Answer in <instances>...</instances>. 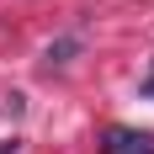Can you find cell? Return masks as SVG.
Here are the masks:
<instances>
[{
  "label": "cell",
  "instance_id": "obj_1",
  "mask_svg": "<svg viewBox=\"0 0 154 154\" xmlns=\"http://www.w3.org/2000/svg\"><path fill=\"white\" fill-rule=\"evenodd\" d=\"M101 154H154V133H138V128H106Z\"/></svg>",
  "mask_w": 154,
  "mask_h": 154
},
{
  "label": "cell",
  "instance_id": "obj_2",
  "mask_svg": "<svg viewBox=\"0 0 154 154\" xmlns=\"http://www.w3.org/2000/svg\"><path fill=\"white\" fill-rule=\"evenodd\" d=\"M69 53H75V37H64V43H53V48H48V59H53V64H64Z\"/></svg>",
  "mask_w": 154,
  "mask_h": 154
}]
</instances>
